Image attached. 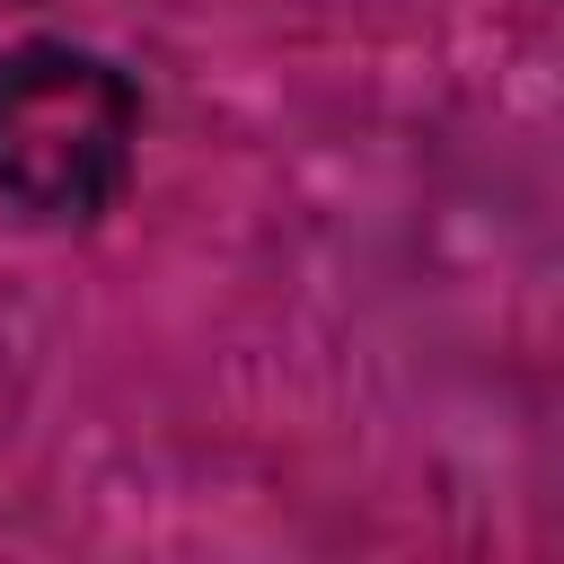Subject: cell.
<instances>
[{
  "label": "cell",
  "instance_id": "6da1fadb",
  "mask_svg": "<svg viewBox=\"0 0 564 564\" xmlns=\"http://www.w3.org/2000/svg\"><path fill=\"white\" fill-rule=\"evenodd\" d=\"M141 167V88L70 35L0 44V212L18 229H97Z\"/></svg>",
  "mask_w": 564,
  "mask_h": 564
}]
</instances>
